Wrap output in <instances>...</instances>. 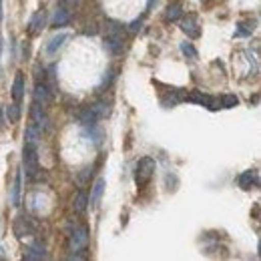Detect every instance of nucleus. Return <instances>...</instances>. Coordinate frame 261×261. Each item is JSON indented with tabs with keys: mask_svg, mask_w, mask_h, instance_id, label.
Segmentation results:
<instances>
[{
	"mask_svg": "<svg viewBox=\"0 0 261 261\" xmlns=\"http://www.w3.org/2000/svg\"><path fill=\"white\" fill-rule=\"evenodd\" d=\"M14 233H16L18 237H27V235H31V233H33L31 221H29L27 217H18L16 223H14Z\"/></svg>",
	"mask_w": 261,
	"mask_h": 261,
	"instance_id": "nucleus-13",
	"label": "nucleus"
},
{
	"mask_svg": "<svg viewBox=\"0 0 261 261\" xmlns=\"http://www.w3.org/2000/svg\"><path fill=\"white\" fill-rule=\"evenodd\" d=\"M22 165L27 169V177L34 179L38 171V145L34 143H24V155H22Z\"/></svg>",
	"mask_w": 261,
	"mask_h": 261,
	"instance_id": "nucleus-3",
	"label": "nucleus"
},
{
	"mask_svg": "<svg viewBox=\"0 0 261 261\" xmlns=\"http://www.w3.org/2000/svg\"><path fill=\"white\" fill-rule=\"evenodd\" d=\"M81 4V0H61V6H65V8H76Z\"/></svg>",
	"mask_w": 261,
	"mask_h": 261,
	"instance_id": "nucleus-22",
	"label": "nucleus"
},
{
	"mask_svg": "<svg viewBox=\"0 0 261 261\" xmlns=\"http://www.w3.org/2000/svg\"><path fill=\"white\" fill-rule=\"evenodd\" d=\"M6 119L8 123H16L20 119V109H18V102H12L10 107H6Z\"/></svg>",
	"mask_w": 261,
	"mask_h": 261,
	"instance_id": "nucleus-16",
	"label": "nucleus"
},
{
	"mask_svg": "<svg viewBox=\"0 0 261 261\" xmlns=\"http://www.w3.org/2000/svg\"><path fill=\"white\" fill-rule=\"evenodd\" d=\"M22 97H24V74L22 72H16L14 83H12V98L16 102H20Z\"/></svg>",
	"mask_w": 261,
	"mask_h": 261,
	"instance_id": "nucleus-8",
	"label": "nucleus"
},
{
	"mask_svg": "<svg viewBox=\"0 0 261 261\" xmlns=\"http://www.w3.org/2000/svg\"><path fill=\"white\" fill-rule=\"evenodd\" d=\"M70 22V10L65 6H59L57 12H55V18H53V24L55 27H66Z\"/></svg>",
	"mask_w": 261,
	"mask_h": 261,
	"instance_id": "nucleus-12",
	"label": "nucleus"
},
{
	"mask_svg": "<svg viewBox=\"0 0 261 261\" xmlns=\"http://www.w3.org/2000/svg\"><path fill=\"white\" fill-rule=\"evenodd\" d=\"M189 100H195L199 105H205V107H209V109H219V100H215V98L207 97V95H201V93H193V95H189Z\"/></svg>",
	"mask_w": 261,
	"mask_h": 261,
	"instance_id": "nucleus-14",
	"label": "nucleus"
},
{
	"mask_svg": "<svg viewBox=\"0 0 261 261\" xmlns=\"http://www.w3.org/2000/svg\"><path fill=\"white\" fill-rule=\"evenodd\" d=\"M42 29H44V10L40 8V10H36V12H34L33 18H31V22H29V33L38 34Z\"/></svg>",
	"mask_w": 261,
	"mask_h": 261,
	"instance_id": "nucleus-9",
	"label": "nucleus"
},
{
	"mask_svg": "<svg viewBox=\"0 0 261 261\" xmlns=\"http://www.w3.org/2000/svg\"><path fill=\"white\" fill-rule=\"evenodd\" d=\"M0 57H2V36H0Z\"/></svg>",
	"mask_w": 261,
	"mask_h": 261,
	"instance_id": "nucleus-25",
	"label": "nucleus"
},
{
	"mask_svg": "<svg viewBox=\"0 0 261 261\" xmlns=\"http://www.w3.org/2000/svg\"><path fill=\"white\" fill-rule=\"evenodd\" d=\"M181 31L187 34L189 38H199L201 36V29H199V22H197L195 16H187L181 22Z\"/></svg>",
	"mask_w": 261,
	"mask_h": 261,
	"instance_id": "nucleus-7",
	"label": "nucleus"
},
{
	"mask_svg": "<svg viewBox=\"0 0 261 261\" xmlns=\"http://www.w3.org/2000/svg\"><path fill=\"white\" fill-rule=\"evenodd\" d=\"M139 29H141V22H137V20H135V22L130 24V31L135 33V31H139Z\"/></svg>",
	"mask_w": 261,
	"mask_h": 261,
	"instance_id": "nucleus-23",
	"label": "nucleus"
},
{
	"mask_svg": "<svg viewBox=\"0 0 261 261\" xmlns=\"http://www.w3.org/2000/svg\"><path fill=\"white\" fill-rule=\"evenodd\" d=\"M68 38H70L68 33H61V34H57V36H53V38L48 40V44H46V55H48V57H55V55L65 46Z\"/></svg>",
	"mask_w": 261,
	"mask_h": 261,
	"instance_id": "nucleus-5",
	"label": "nucleus"
},
{
	"mask_svg": "<svg viewBox=\"0 0 261 261\" xmlns=\"http://www.w3.org/2000/svg\"><path fill=\"white\" fill-rule=\"evenodd\" d=\"M105 193V179H97L95 185H93V191H91V197H89V203L91 207H97L100 203V197Z\"/></svg>",
	"mask_w": 261,
	"mask_h": 261,
	"instance_id": "nucleus-11",
	"label": "nucleus"
},
{
	"mask_svg": "<svg viewBox=\"0 0 261 261\" xmlns=\"http://www.w3.org/2000/svg\"><path fill=\"white\" fill-rule=\"evenodd\" d=\"M165 16H167L169 20H177V18L181 16V6H179V4H171V6L167 8Z\"/></svg>",
	"mask_w": 261,
	"mask_h": 261,
	"instance_id": "nucleus-19",
	"label": "nucleus"
},
{
	"mask_svg": "<svg viewBox=\"0 0 261 261\" xmlns=\"http://www.w3.org/2000/svg\"><path fill=\"white\" fill-rule=\"evenodd\" d=\"M105 44L111 48V53L119 55L123 53V46H125V31L123 27H119L117 22H107V29H105Z\"/></svg>",
	"mask_w": 261,
	"mask_h": 261,
	"instance_id": "nucleus-1",
	"label": "nucleus"
},
{
	"mask_svg": "<svg viewBox=\"0 0 261 261\" xmlns=\"http://www.w3.org/2000/svg\"><path fill=\"white\" fill-rule=\"evenodd\" d=\"M24 257H27V259H44V257H46V253H44V249H42L40 245H33Z\"/></svg>",
	"mask_w": 261,
	"mask_h": 261,
	"instance_id": "nucleus-18",
	"label": "nucleus"
},
{
	"mask_svg": "<svg viewBox=\"0 0 261 261\" xmlns=\"http://www.w3.org/2000/svg\"><path fill=\"white\" fill-rule=\"evenodd\" d=\"M48 100H50V93H48V89H46V85L44 83H36V87H34V102H38V105H48Z\"/></svg>",
	"mask_w": 261,
	"mask_h": 261,
	"instance_id": "nucleus-10",
	"label": "nucleus"
},
{
	"mask_svg": "<svg viewBox=\"0 0 261 261\" xmlns=\"http://www.w3.org/2000/svg\"><path fill=\"white\" fill-rule=\"evenodd\" d=\"M155 169H157L155 159H151V157H143V159L137 163V171H135V181H137V185H139V187H145V185L153 179Z\"/></svg>",
	"mask_w": 261,
	"mask_h": 261,
	"instance_id": "nucleus-2",
	"label": "nucleus"
},
{
	"mask_svg": "<svg viewBox=\"0 0 261 261\" xmlns=\"http://www.w3.org/2000/svg\"><path fill=\"white\" fill-rule=\"evenodd\" d=\"M181 53L185 57H189V59H197V50L191 42H181Z\"/></svg>",
	"mask_w": 261,
	"mask_h": 261,
	"instance_id": "nucleus-20",
	"label": "nucleus"
},
{
	"mask_svg": "<svg viewBox=\"0 0 261 261\" xmlns=\"http://www.w3.org/2000/svg\"><path fill=\"white\" fill-rule=\"evenodd\" d=\"M237 183H239V187H241V189H245V191L255 189V187H257V183H259L257 171H245V173H241V175H239V179H237Z\"/></svg>",
	"mask_w": 261,
	"mask_h": 261,
	"instance_id": "nucleus-6",
	"label": "nucleus"
},
{
	"mask_svg": "<svg viewBox=\"0 0 261 261\" xmlns=\"http://www.w3.org/2000/svg\"><path fill=\"white\" fill-rule=\"evenodd\" d=\"M89 243V231L87 227H79L70 235V251H83Z\"/></svg>",
	"mask_w": 261,
	"mask_h": 261,
	"instance_id": "nucleus-4",
	"label": "nucleus"
},
{
	"mask_svg": "<svg viewBox=\"0 0 261 261\" xmlns=\"http://www.w3.org/2000/svg\"><path fill=\"white\" fill-rule=\"evenodd\" d=\"M221 105H223L225 109H231V107L237 105V97H235V95H225V97L221 98Z\"/></svg>",
	"mask_w": 261,
	"mask_h": 261,
	"instance_id": "nucleus-21",
	"label": "nucleus"
},
{
	"mask_svg": "<svg viewBox=\"0 0 261 261\" xmlns=\"http://www.w3.org/2000/svg\"><path fill=\"white\" fill-rule=\"evenodd\" d=\"M0 127H2V119H0Z\"/></svg>",
	"mask_w": 261,
	"mask_h": 261,
	"instance_id": "nucleus-26",
	"label": "nucleus"
},
{
	"mask_svg": "<svg viewBox=\"0 0 261 261\" xmlns=\"http://www.w3.org/2000/svg\"><path fill=\"white\" fill-rule=\"evenodd\" d=\"M87 205H89V197L85 195V193H79V195L74 197L72 207H74V211H76V213H83V211L87 209Z\"/></svg>",
	"mask_w": 261,
	"mask_h": 261,
	"instance_id": "nucleus-17",
	"label": "nucleus"
},
{
	"mask_svg": "<svg viewBox=\"0 0 261 261\" xmlns=\"http://www.w3.org/2000/svg\"><path fill=\"white\" fill-rule=\"evenodd\" d=\"M0 22H2V0H0Z\"/></svg>",
	"mask_w": 261,
	"mask_h": 261,
	"instance_id": "nucleus-24",
	"label": "nucleus"
},
{
	"mask_svg": "<svg viewBox=\"0 0 261 261\" xmlns=\"http://www.w3.org/2000/svg\"><path fill=\"white\" fill-rule=\"evenodd\" d=\"M20 191H22V173L18 171L16 177H14V183H12V205H20Z\"/></svg>",
	"mask_w": 261,
	"mask_h": 261,
	"instance_id": "nucleus-15",
	"label": "nucleus"
}]
</instances>
